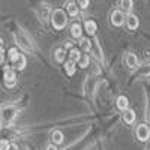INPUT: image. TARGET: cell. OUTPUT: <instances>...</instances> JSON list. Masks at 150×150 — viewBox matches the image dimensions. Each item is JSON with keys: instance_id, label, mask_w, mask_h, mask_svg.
Segmentation results:
<instances>
[{"instance_id": "e0dca14e", "label": "cell", "mask_w": 150, "mask_h": 150, "mask_svg": "<svg viewBox=\"0 0 150 150\" xmlns=\"http://www.w3.org/2000/svg\"><path fill=\"white\" fill-rule=\"evenodd\" d=\"M80 47L84 50V51H90L92 50V42H90V39H87V38H80Z\"/></svg>"}, {"instance_id": "52a82bcc", "label": "cell", "mask_w": 150, "mask_h": 150, "mask_svg": "<svg viewBox=\"0 0 150 150\" xmlns=\"http://www.w3.org/2000/svg\"><path fill=\"white\" fill-rule=\"evenodd\" d=\"M126 24H128V27H129L131 30H135L137 27L140 26V21H138V17H137V15H134V14L128 15V17H126Z\"/></svg>"}, {"instance_id": "5b68a950", "label": "cell", "mask_w": 150, "mask_h": 150, "mask_svg": "<svg viewBox=\"0 0 150 150\" xmlns=\"http://www.w3.org/2000/svg\"><path fill=\"white\" fill-rule=\"evenodd\" d=\"M111 23L114 24V26H122L125 23V17L120 11H112L111 12Z\"/></svg>"}, {"instance_id": "7402d4cb", "label": "cell", "mask_w": 150, "mask_h": 150, "mask_svg": "<svg viewBox=\"0 0 150 150\" xmlns=\"http://www.w3.org/2000/svg\"><path fill=\"white\" fill-rule=\"evenodd\" d=\"M77 5H78V8L86 9L87 6H89V0H77Z\"/></svg>"}, {"instance_id": "d4e9b609", "label": "cell", "mask_w": 150, "mask_h": 150, "mask_svg": "<svg viewBox=\"0 0 150 150\" xmlns=\"http://www.w3.org/2000/svg\"><path fill=\"white\" fill-rule=\"evenodd\" d=\"M47 150H59V149L56 147V144H50V146L47 147Z\"/></svg>"}, {"instance_id": "7c38bea8", "label": "cell", "mask_w": 150, "mask_h": 150, "mask_svg": "<svg viewBox=\"0 0 150 150\" xmlns=\"http://www.w3.org/2000/svg\"><path fill=\"white\" fill-rule=\"evenodd\" d=\"M81 56H83V54L80 53V50L71 48V53H69V60H71V62H74V63H78V60H80Z\"/></svg>"}, {"instance_id": "484cf974", "label": "cell", "mask_w": 150, "mask_h": 150, "mask_svg": "<svg viewBox=\"0 0 150 150\" xmlns=\"http://www.w3.org/2000/svg\"><path fill=\"white\" fill-rule=\"evenodd\" d=\"M74 47V44L71 42V41H66V44H65V48H72Z\"/></svg>"}, {"instance_id": "9a60e30c", "label": "cell", "mask_w": 150, "mask_h": 150, "mask_svg": "<svg viewBox=\"0 0 150 150\" xmlns=\"http://www.w3.org/2000/svg\"><path fill=\"white\" fill-rule=\"evenodd\" d=\"M51 137H53V143L54 144H62L63 143V134H62L60 131H53V134H51Z\"/></svg>"}, {"instance_id": "30bf717a", "label": "cell", "mask_w": 150, "mask_h": 150, "mask_svg": "<svg viewBox=\"0 0 150 150\" xmlns=\"http://www.w3.org/2000/svg\"><path fill=\"white\" fill-rule=\"evenodd\" d=\"M128 105H129V101H128V98L126 96H119L117 98V108L125 111V110H128Z\"/></svg>"}, {"instance_id": "2e32d148", "label": "cell", "mask_w": 150, "mask_h": 150, "mask_svg": "<svg viewBox=\"0 0 150 150\" xmlns=\"http://www.w3.org/2000/svg\"><path fill=\"white\" fill-rule=\"evenodd\" d=\"M75 65H77V63H74V62H71V60H68L65 63V71H66L68 75H74L75 74V69H77Z\"/></svg>"}, {"instance_id": "4fadbf2b", "label": "cell", "mask_w": 150, "mask_h": 150, "mask_svg": "<svg viewBox=\"0 0 150 150\" xmlns=\"http://www.w3.org/2000/svg\"><path fill=\"white\" fill-rule=\"evenodd\" d=\"M66 9H68V14L72 15V17H75V15L78 14V5L75 3V2H69L68 6H66Z\"/></svg>"}, {"instance_id": "83f0119b", "label": "cell", "mask_w": 150, "mask_h": 150, "mask_svg": "<svg viewBox=\"0 0 150 150\" xmlns=\"http://www.w3.org/2000/svg\"><path fill=\"white\" fill-rule=\"evenodd\" d=\"M0 48H3V41H2V38H0Z\"/></svg>"}, {"instance_id": "cb8c5ba5", "label": "cell", "mask_w": 150, "mask_h": 150, "mask_svg": "<svg viewBox=\"0 0 150 150\" xmlns=\"http://www.w3.org/2000/svg\"><path fill=\"white\" fill-rule=\"evenodd\" d=\"M5 62V51H3V48H0V65H2Z\"/></svg>"}, {"instance_id": "6da1fadb", "label": "cell", "mask_w": 150, "mask_h": 150, "mask_svg": "<svg viewBox=\"0 0 150 150\" xmlns=\"http://www.w3.org/2000/svg\"><path fill=\"white\" fill-rule=\"evenodd\" d=\"M66 23H68V18H66V12L63 9H56L51 14V24L56 30L65 29Z\"/></svg>"}, {"instance_id": "8992f818", "label": "cell", "mask_w": 150, "mask_h": 150, "mask_svg": "<svg viewBox=\"0 0 150 150\" xmlns=\"http://www.w3.org/2000/svg\"><path fill=\"white\" fill-rule=\"evenodd\" d=\"M84 30L89 33L90 36H93V35L96 33V30H98V24H96L93 20H87V21L84 23Z\"/></svg>"}, {"instance_id": "ac0fdd59", "label": "cell", "mask_w": 150, "mask_h": 150, "mask_svg": "<svg viewBox=\"0 0 150 150\" xmlns=\"http://www.w3.org/2000/svg\"><path fill=\"white\" fill-rule=\"evenodd\" d=\"M8 56H9V60H11V63L14 65L15 62L18 60V57H20V53H18V50H17V48H11V50H9V54H8Z\"/></svg>"}, {"instance_id": "277c9868", "label": "cell", "mask_w": 150, "mask_h": 150, "mask_svg": "<svg viewBox=\"0 0 150 150\" xmlns=\"http://www.w3.org/2000/svg\"><path fill=\"white\" fill-rule=\"evenodd\" d=\"M125 65H126L128 69L134 71V69H137V66H138V59H137L135 54L128 53L126 56H125Z\"/></svg>"}, {"instance_id": "44dd1931", "label": "cell", "mask_w": 150, "mask_h": 150, "mask_svg": "<svg viewBox=\"0 0 150 150\" xmlns=\"http://www.w3.org/2000/svg\"><path fill=\"white\" fill-rule=\"evenodd\" d=\"M78 66H81V68L89 66V57H87V56H81L80 60H78Z\"/></svg>"}, {"instance_id": "7a4b0ae2", "label": "cell", "mask_w": 150, "mask_h": 150, "mask_svg": "<svg viewBox=\"0 0 150 150\" xmlns=\"http://www.w3.org/2000/svg\"><path fill=\"white\" fill-rule=\"evenodd\" d=\"M17 84V74L12 68L5 69V86L6 87H14Z\"/></svg>"}, {"instance_id": "4316f807", "label": "cell", "mask_w": 150, "mask_h": 150, "mask_svg": "<svg viewBox=\"0 0 150 150\" xmlns=\"http://www.w3.org/2000/svg\"><path fill=\"white\" fill-rule=\"evenodd\" d=\"M8 150H18V147L15 146V144H9V149Z\"/></svg>"}, {"instance_id": "603a6c76", "label": "cell", "mask_w": 150, "mask_h": 150, "mask_svg": "<svg viewBox=\"0 0 150 150\" xmlns=\"http://www.w3.org/2000/svg\"><path fill=\"white\" fill-rule=\"evenodd\" d=\"M9 149V143L6 140H0V150H8Z\"/></svg>"}, {"instance_id": "d6986e66", "label": "cell", "mask_w": 150, "mask_h": 150, "mask_svg": "<svg viewBox=\"0 0 150 150\" xmlns=\"http://www.w3.org/2000/svg\"><path fill=\"white\" fill-rule=\"evenodd\" d=\"M65 59H66V51H65V48L56 50V60L62 63V62H65Z\"/></svg>"}, {"instance_id": "8fae6325", "label": "cell", "mask_w": 150, "mask_h": 150, "mask_svg": "<svg viewBox=\"0 0 150 150\" xmlns=\"http://www.w3.org/2000/svg\"><path fill=\"white\" fill-rule=\"evenodd\" d=\"M123 120L126 123H134L135 122V111L134 110H125V114H123Z\"/></svg>"}, {"instance_id": "9c48e42d", "label": "cell", "mask_w": 150, "mask_h": 150, "mask_svg": "<svg viewBox=\"0 0 150 150\" xmlns=\"http://www.w3.org/2000/svg\"><path fill=\"white\" fill-rule=\"evenodd\" d=\"M71 35L75 38V39H80L81 35H83V27H81V24L78 23H75L71 26Z\"/></svg>"}, {"instance_id": "ba28073f", "label": "cell", "mask_w": 150, "mask_h": 150, "mask_svg": "<svg viewBox=\"0 0 150 150\" xmlns=\"http://www.w3.org/2000/svg\"><path fill=\"white\" fill-rule=\"evenodd\" d=\"M2 114H3V119H5L6 122H9V120H12V119L15 117L17 110H15L14 107H6V108L2 111Z\"/></svg>"}, {"instance_id": "5bb4252c", "label": "cell", "mask_w": 150, "mask_h": 150, "mask_svg": "<svg viewBox=\"0 0 150 150\" xmlns=\"http://www.w3.org/2000/svg\"><path fill=\"white\" fill-rule=\"evenodd\" d=\"M26 63H27V60H26V57H24L23 54H20V57H18V60L14 63V68H17V69H20V71H23L24 68H26Z\"/></svg>"}, {"instance_id": "ffe728a7", "label": "cell", "mask_w": 150, "mask_h": 150, "mask_svg": "<svg viewBox=\"0 0 150 150\" xmlns=\"http://www.w3.org/2000/svg\"><path fill=\"white\" fill-rule=\"evenodd\" d=\"M132 0H120V6H122V9H125L126 12H131L132 11Z\"/></svg>"}, {"instance_id": "3957f363", "label": "cell", "mask_w": 150, "mask_h": 150, "mask_svg": "<svg viewBox=\"0 0 150 150\" xmlns=\"http://www.w3.org/2000/svg\"><path fill=\"white\" fill-rule=\"evenodd\" d=\"M137 138L140 141H147L150 138V128L147 125H144V123L138 125V128H137Z\"/></svg>"}]
</instances>
